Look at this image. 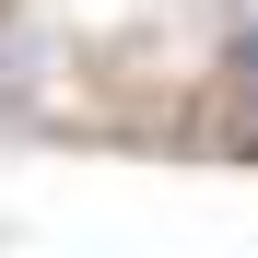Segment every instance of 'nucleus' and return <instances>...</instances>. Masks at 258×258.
<instances>
[{
  "label": "nucleus",
  "instance_id": "1",
  "mask_svg": "<svg viewBox=\"0 0 258 258\" xmlns=\"http://www.w3.org/2000/svg\"><path fill=\"white\" fill-rule=\"evenodd\" d=\"M235 94H258V35H246V47H235Z\"/></svg>",
  "mask_w": 258,
  "mask_h": 258
}]
</instances>
